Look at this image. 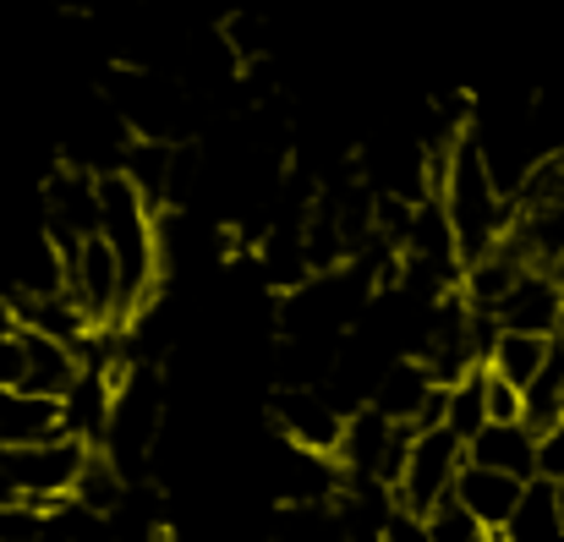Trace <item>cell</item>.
<instances>
[{
    "label": "cell",
    "instance_id": "1",
    "mask_svg": "<svg viewBox=\"0 0 564 542\" xmlns=\"http://www.w3.org/2000/svg\"><path fill=\"white\" fill-rule=\"evenodd\" d=\"M433 197L444 203V214H449V225H455V241H460V258H466V263L488 258V252L505 241L510 219H516L510 192L494 181V171H488V160H482V149H477L471 132L449 149V165H444V181H438Z\"/></svg>",
    "mask_w": 564,
    "mask_h": 542
},
{
    "label": "cell",
    "instance_id": "2",
    "mask_svg": "<svg viewBox=\"0 0 564 542\" xmlns=\"http://www.w3.org/2000/svg\"><path fill=\"white\" fill-rule=\"evenodd\" d=\"M466 466V444L449 433V427H422L411 433V449H405V466H400V483L389 488L400 510L411 516H433L449 494H455V477Z\"/></svg>",
    "mask_w": 564,
    "mask_h": 542
},
{
    "label": "cell",
    "instance_id": "3",
    "mask_svg": "<svg viewBox=\"0 0 564 542\" xmlns=\"http://www.w3.org/2000/svg\"><path fill=\"white\" fill-rule=\"evenodd\" d=\"M88 444L83 438H50V444H22V449H6L0 455V466H6V477H11V488L22 494V505H39V510H50V505H61V499H72V488H77V477H83V466H88Z\"/></svg>",
    "mask_w": 564,
    "mask_h": 542
},
{
    "label": "cell",
    "instance_id": "4",
    "mask_svg": "<svg viewBox=\"0 0 564 542\" xmlns=\"http://www.w3.org/2000/svg\"><path fill=\"white\" fill-rule=\"evenodd\" d=\"M269 422L274 433L291 444V449H307V455H340V438H346V411L340 400L324 389V383H307V389H274L269 394Z\"/></svg>",
    "mask_w": 564,
    "mask_h": 542
},
{
    "label": "cell",
    "instance_id": "5",
    "mask_svg": "<svg viewBox=\"0 0 564 542\" xmlns=\"http://www.w3.org/2000/svg\"><path fill=\"white\" fill-rule=\"evenodd\" d=\"M99 176L83 165H61L44 181V236L61 258H72L88 236H99Z\"/></svg>",
    "mask_w": 564,
    "mask_h": 542
},
{
    "label": "cell",
    "instance_id": "6",
    "mask_svg": "<svg viewBox=\"0 0 564 542\" xmlns=\"http://www.w3.org/2000/svg\"><path fill=\"white\" fill-rule=\"evenodd\" d=\"M499 329H521V335H549L560 340V318H564V280L554 269H527L510 296L494 307Z\"/></svg>",
    "mask_w": 564,
    "mask_h": 542
},
{
    "label": "cell",
    "instance_id": "7",
    "mask_svg": "<svg viewBox=\"0 0 564 542\" xmlns=\"http://www.w3.org/2000/svg\"><path fill=\"white\" fill-rule=\"evenodd\" d=\"M77 378H83V357H77V346L50 340V335H33V329H17V383H11V389L55 394V400H61Z\"/></svg>",
    "mask_w": 564,
    "mask_h": 542
},
{
    "label": "cell",
    "instance_id": "8",
    "mask_svg": "<svg viewBox=\"0 0 564 542\" xmlns=\"http://www.w3.org/2000/svg\"><path fill=\"white\" fill-rule=\"evenodd\" d=\"M521 494H527L521 477H505V471H488V466L466 460L460 477H455V494H449V499H455L471 521H482L488 532H505L510 516H516V505H521Z\"/></svg>",
    "mask_w": 564,
    "mask_h": 542
},
{
    "label": "cell",
    "instance_id": "9",
    "mask_svg": "<svg viewBox=\"0 0 564 542\" xmlns=\"http://www.w3.org/2000/svg\"><path fill=\"white\" fill-rule=\"evenodd\" d=\"M438 378L427 372V361L422 357H394L389 367H383V378L373 383V400L368 405H378L389 422H405V427H416V416L438 400Z\"/></svg>",
    "mask_w": 564,
    "mask_h": 542
},
{
    "label": "cell",
    "instance_id": "10",
    "mask_svg": "<svg viewBox=\"0 0 564 542\" xmlns=\"http://www.w3.org/2000/svg\"><path fill=\"white\" fill-rule=\"evenodd\" d=\"M466 460L505 471V477H521V483H538V433L527 422H488L466 444Z\"/></svg>",
    "mask_w": 564,
    "mask_h": 542
},
{
    "label": "cell",
    "instance_id": "11",
    "mask_svg": "<svg viewBox=\"0 0 564 542\" xmlns=\"http://www.w3.org/2000/svg\"><path fill=\"white\" fill-rule=\"evenodd\" d=\"M66 433L61 400L55 394H28V389H0V444L22 449V444H50Z\"/></svg>",
    "mask_w": 564,
    "mask_h": 542
},
{
    "label": "cell",
    "instance_id": "12",
    "mask_svg": "<svg viewBox=\"0 0 564 542\" xmlns=\"http://www.w3.org/2000/svg\"><path fill=\"white\" fill-rule=\"evenodd\" d=\"M505 542H564V516H560V494L554 483H527L510 527H505Z\"/></svg>",
    "mask_w": 564,
    "mask_h": 542
},
{
    "label": "cell",
    "instance_id": "13",
    "mask_svg": "<svg viewBox=\"0 0 564 542\" xmlns=\"http://www.w3.org/2000/svg\"><path fill=\"white\" fill-rule=\"evenodd\" d=\"M554 357V340L549 335H521V329H499V340H494V351H488V367L499 372V378H510L516 389H527L543 367Z\"/></svg>",
    "mask_w": 564,
    "mask_h": 542
},
{
    "label": "cell",
    "instance_id": "14",
    "mask_svg": "<svg viewBox=\"0 0 564 542\" xmlns=\"http://www.w3.org/2000/svg\"><path fill=\"white\" fill-rule=\"evenodd\" d=\"M444 427L460 438V444H471L482 427H488V394H482V367H471L460 383H449V394H444Z\"/></svg>",
    "mask_w": 564,
    "mask_h": 542
},
{
    "label": "cell",
    "instance_id": "15",
    "mask_svg": "<svg viewBox=\"0 0 564 542\" xmlns=\"http://www.w3.org/2000/svg\"><path fill=\"white\" fill-rule=\"evenodd\" d=\"M427 542H505V532H488L482 521H471L455 499H444L427 516Z\"/></svg>",
    "mask_w": 564,
    "mask_h": 542
},
{
    "label": "cell",
    "instance_id": "16",
    "mask_svg": "<svg viewBox=\"0 0 564 542\" xmlns=\"http://www.w3.org/2000/svg\"><path fill=\"white\" fill-rule=\"evenodd\" d=\"M482 394H488V422H527V389L482 367Z\"/></svg>",
    "mask_w": 564,
    "mask_h": 542
},
{
    "label": "cell",
    "instance_id": "17",
    "mask_svg": "<svg viewBox=\"0 0 564 542\" xmlns=\"http://www.w3.org/2000/svg\"><path fill=\"white\" fill-rule=\"evenodd\" d=\"M538 477L543 483H564V422L538 433Z\"/></svg>",
    "mask_w": 564,
    "mask_h": 542
},
{
    "label": "cell",
    "instance_id": "18",
    "mask_svg": "<svg viewBox=\"0 0 564 542\" xmlns=\"http://www.w3.org/2000/svg\"><path fill=\"white\" fill-rule=\"evenodd\" d=\"M17 383V335L0 346V389H11Z\"/></svg>",
    "mask_w": 564,
    "mask_h": 542
},
{
    "label": "cell",
    "instance_id": "19",
    "mask_svg": "<svg viewBox=\"0 0 564 542\" xmlns=\"http://www.w3.org/2000/svg\"><path fill=\"white\" fill-rule=\"evenodd\" d=\"M55 6H66V11H94V0H55Z\"/></svg>",
    "mask_w": 564,
    "mask_h": 542
},
{
    "label": "cell",
    "instance_id": "20",
    "mask_svg": "<svg viewBox=\"0 0 564 542\" xmlns=\"http://www.w3.org/2000/svg\"><path fill=\"white\" fill-rule=\"evenodd\" d=\"M554 494H560V516H564V483H554Z\"/></svg>",
    "mask_w": 564,
    "mask_h": 542
},
{
    "label": "cell",
    "instance_id": "21",
    "mask_svg": "<svg viewBox=\"0 0 564 542\" xmlns=\"http://www.w3.org/2000/svg\"><path fill=\"white\" fill-rule=\"evenodd\" d=\"M560 340H564V318H560Z\"/></svg>",
    "mask_w": 564,
    "mask_h": 542
}]
</instances>
